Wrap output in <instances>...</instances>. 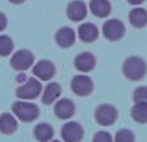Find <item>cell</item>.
Wrapping results in <instances>:
<instances>
[{"label":"cell","mask_w":147,"mask_h":142,"mask_svg":"<svg viewBox=\"0 0 147 142\" xmlns=\"http://www.w3.org/2000/svg\"><path fill=\"white\" fill-rule=\"evenodd\" d=\"M127 1L132 5H140V4H142L145 0H127Z\"/></svg>","instance_id":"26"},{"label":"cell","mask_w":147,"mask_h":142,"mask_svg":"<svg viewBox=\"0 0 147 142\" xmlns=\"http://www.w3.org/2000/svg\"><path fill=\"white\" fill-rule=\"evenodd\" d=\"M12 110H13V114L23 123L34 122L40 115L39 107L35 103H31V102H27V101L14 102L12 106Z\"/></svg>","instance_id":"2"},{"label":"cell","mask_w":147,"mask_h":142,"mask_svg":"<svg viewBox=\"0 0 147 142\" xmlns=\"http://www.w3.org/2000/svg\"><path fill=\"white\" fill-rule=\"evenodd\" d=\"M7 25H8V20H7V17H5V14L0 13V32H1L3 30H5Z\"/></svg>","instance_id":"25"},{"label":"cell","mask_w":147,"mask_h":142,"mask_svg":"<svg viewBox=\"0 0 147 142\" xmlns=\"http://www.w3.org/2000/svg\"><path fill=\"white\" fill-rule=\"evenodd\" d=\"M34 136L39 142H49L54 136V129L48 123H40L34 129Z\"/></svg>","instance_id":"19"},{"label":"cell","mask_w":147,"mask_h":142,"mask_svg":"<svg viewBox=\"0 0 147 142\" xmlns=\"http://www.w3.org/2000/svg\"><path fill=\"white\" fill-rule=\"evenodd\" d=\"M61 137L65 142H80L84 137V129L79 123L69 122L62 127Z\"/></svg>","instance_id":"8"},{"label":"cell","mask_w":147,"mask_h":142,"mask_svg":"<svg viewBox=\"0 0 147 142\" xmlns=\"http://www.w3.org/2000/svg\"><path fill=\"white\" fill-rule=\"evenodd\" d=\"M75 39H76L75 31L71 27H67V26L61 27L56 32V43L61 48H70V47H72L74 43H75Z\"/></svg>","instance_id":"12"},{"label":"cell","mask_w":147,"mask_h":142,"mask_svg":"<svg viewBox=\"0 0 147 142\" xmlns=\"http://www.w3.org/2000/svg\"><path fill=\"white\" fill-rule=\"evenodd\" d=\"M86 12H88L86 5L83 1H80V0H74V1H71L67 5V9H66L67 17L71 21H74V22L83 21L86 17Z\"/></svg>","instance_id":"11"},{"label":"cell","mask_w":147,"mask_h":142,"mask_svg":"<svg viewBox=\"0 0 147 142\" xmlns=\"http://www.w3.org/2000/svg\"><path fill=\"white\" fill-rule=\"evenodd\" d=\"M132 118L137 123H141V124L147 123V105L136 103L132 107Z\"/></svg>","instance_id":"20"},{"label":"cell","mask_w":147,"mask_h":142,"mask_svg":"<svg viewBox=\"0 0 147 142\" xmlns=\"http://www.w3.org/2000/svg\"><path fill=\"white\" fill-rule=\"evenodd\" d=\"M34 54L27 49L17 51L10 58V66L17 71L28 70L34 65Z\"/></svg>","instance_id":"6"},{"label":"cell","mask_w":147,"mask_h":142,"mask_svg":"<svg viewBox=\"0 0 147 142\" xmlns=\"http://www.w3.org/2000/svg\"><path fill=\"white\" fill-rule=\"evenodd\" d=\"M54 114L58 119L67 120L75 114V105L71 99L69 98H62L58 99L54 105Z\"/></svg>","instance_id":"10"},{"label":"cell","mask_w":147,"mask_h":142,"mask_svg":"<svg viewBox=\"0 0 147 142\" xmlns=\"http://www.w3.org/2000/svg\"><path fill=\"white\" fill-rule=\"evenodd\" d=\"M93 142H112V137L109 132H103V131H99L94 135Z\"/></svg>","instance_id":"24"},{"label":"cell","mask_w":147,"mask_h":142,"mask_svg":"<svg viewBox=\"0 0 147 142\" xmlns=\"http://www.w3.org/2000/svg\"><path fill=\"white\" fill-rule=\"evenodd\" d=\"M13 52V40L7 35H0V56L7 57Z\"/></svg>","instance_id":"21"},{"label":"cell","mask_w":147,"mask_h":142,"mask_svg":"<svg viewBox=\"0 0 147 142\" xmlns=\"http://www.w3.org/2000/svg\"><path fill=\"white\" fill-rule=\"evenodd\" d=\"M102 32H103L105 38H106L107 40L117 41L124 36L125 26L120 20L112 18V20H109L107 22H105L103 27H102Z\"/></svg>","instance_id":"5"},{"label":"cell","mask_w":147,"mask_h":142,"mask_svg":"<svg viewBox=\"0 0 147 142\" xmlns=\"http://www.w3.org/2000/svg\"><path fill=\"white\" fill-rule=\"evenodd\" d=\"M41 93V84L38 79L30 78L27 79L23 85H20L16 91V96L18 98L23 99V101H30V99H35Z\"/></svg>","instance_id":"3"},{"label":"cell","mask_w":147,"mask_h":142,"mask_svg":"<svg viewBox=\"0 0 147 142\" xmlns=\"http://www.w3.org/2000/svg\"><path fill=\"white\" fill-rule=\"evenodd\" d=\"M89 8L90 12L99 18H105L111 13V4L109 0H90Z\"/></svg>","instance_id":"16"},{"label":"cell","mask_w":147,"mask_h":142,"mask_svg":"<svg viewBox=\"0 0 147 142\" xmlns=\"http://www.w3.org/2000/svg\"><path fill=\"white\" fill-rule=\"evenodd\" d=\"M12 4H22V3H25L26 0H9Z\"/></svg>","instance_id":"27"},{"label":"cell","mask_w":147,"mask_h":142,"mask_svg":"<svg viewBox=\"0 0 147 142\" xmlns=\"http://www.w3.org/2000/svg\"><path fill=\"white\" fill-rule=\"evenodd\" d=\"M133 99L136 103L147 105V87H138L133 93Z\"/></svg>","instance_id":"23"},{"label":"cell","mask_w":147,"mask_h":142,"mask_svg":"<svg viewBox=\"0 0 147 142\" xmlns=\"http://www.w3.org/2000/svg\"><path fill=\"white\" fill-rule=\"evenodd\" d=\"M18 129V123L13 115L4 112L0 115V132L4 135H13Z\"/></svg>","instance_id":"17"},{"label":"cell","mask_w":147,"mask_h":142,"mask_svg":"<svg viewBox=\"0 0 147 142\" xmlns=\"http://www.w3.org/2000/svg\"><path fill=\"white\" fill-rule=\"evenodd\" d=\"M74 64H75L76 70H79L80 72H89L96 66V58L92 53L84 52V53H80L79 56H76Z\"/></svg>","instance_id":"14"},{"label":"cell","mask_w":147,"mask_h":142,"mask_svg":"<svg viewBox=\"0 0 147 142\" xmlns=\"http://www.w3.org/2000/svg\"><path fill=\"white\" fill-rule=\"evenodd\" d=\"M115 142H134V135L129 129H121L115 136Z\"/></svg>","instance_id":"22"},{"label":"cell","mask_w":147,"mask_h":142,"mask_svg":"<svg viewBox=\"0 0 147 142\" xmlns=\"http://www.w3.org/2000/svg\"><path fill=\"white\" fill-rule=\"evenodd\" d=\"M62 88L58 83L53 81V83H49L47 85V88L44 89L43 97H41V101H43L44 105H52L54 102H57V99L61 96Z\"/></svg>","instance_id":"15"},{"label":"cell","mask_w":147,"mask_h":142,"mask_svg":"<svg viewBox=\"0 0 147 142\" xmlns=\"http://www.w3.org/2000/svg\"><path fill=\"white\" fill-rule=\"evenodd\" d=\"M147 65L141 57L133 56L125 60L124 65H123V74L127 79L133 81L141 80L143 76L146 75Z\"/></svg>","instance_id":"1"},{"label":"cell","mask_w":147,"mask_h":142,"mask_svg":"<svg viewBox=\"0 0 147 142\" xmlns=\"http://www.w3.org/2000/svg\"><path fill=\"white\" fill-rule=\"evenodd\" d=\"M49 142H61V141H58V140H53V141H49Z\"/></svg>","instance_id":"29"},{"label":"cell","mask_w":147,"mask_h":142,"mask_svg":"<svg viewBox=\"0 0 147 142\" xmlns=\"http://www.w3.org/2000/svg\"><path fill=\"white\" fill-rule=\"evenodd\" d=\"M129 22L133 27L142 28L147 25V10L143 8H134L129 13Z\"/></svg>","instance_id":"18"},{"label":"cell","mask_w":147,"mask_h":142,"mask_svg":"<svg viewBox=\"0 0 147 142\" xmlns=\"http://www.w3.org/2000/svg\"><path fill=\"white\" fill-rule=\"evenodd\" d=\"M32 74L38 79L43 81H48L56 74V66L53 65V62L48 61V60H41L38 64L34 65L32 67Z\"/></svg>","instance_id":"9"},{"label":"cell","mask_w":147,"mask_h":142,"mask_svg":"<svg viewBox=\"0 0 147 142\" xmlns=\"http://www.w3.org/2000/svg\"><path fill=\"white\" fill-rule=\"evenodd\" d=\"M98 27L93 23H81L78 28L79 39L84 43H93L98 38Z\"/></svg>","instance_id":"13"},{"label":"cell","mask_w":147,"mask_h":142,"mask_svg":"<svg viewBox=\"0 0 147 142\" xmlns=\"http://www.w3.org/2000/svg\"><path fill=\"white\" fill-rule=\"evenodd\" d=\"M94 119L99 125H103V127L112 125L117 119V110L112 105H99L94 112Z\"/></svg>","instance_id":"4"},{"label":"cell","mask_w":147,"mask_h":142,"mask_svg":"<svg viewBox=\"0 0 147 142\" xmlns=\"http://www.w3.org/2000/svg\"><path fill=\"white\" fill-rule=\"evenodd\" d=\"M25 79H26V76H25V75H23V74H22V75H21V76H18V78H17V80L22 81V80H25Z\"/></svg>","instance_id":"28"},{"label":"cell","mask_w":147,"mask_h":142,"mask_svg":"<svg viewBox=\"0 0 147 142\" xmlns=\"http://www.w3.org/2000/svg\"><path fill=\"white\" fill-rule=\"evenodd\" d=\"M71 89L76 96L86 97L93 92V80L88 75H76L71 80Z\"/></svg>","instance_id":"7"}]
</instances>
